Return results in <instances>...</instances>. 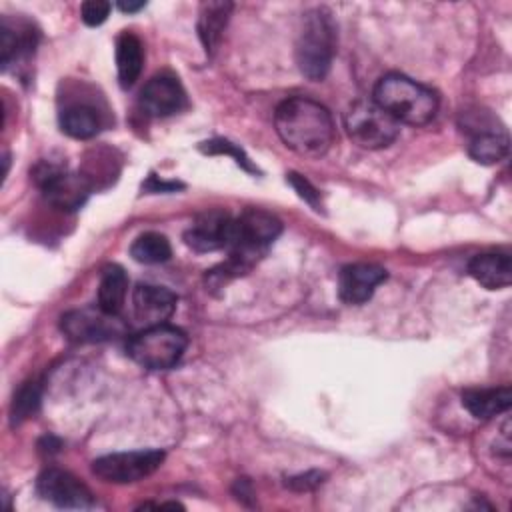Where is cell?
Segmentation results:
<instances>
[{"label":"cell","mask_w":512,"mask_h":512,"mask_svg":"<svg viewBox=\"0 0 512 512\" xmlns=\"http://www.w3.org/2000/svg\"><path fill=\"white\" fill-rule=\"evenodd\" d=\"M130 254L140 264H160L172 256V248L166 236L158 232H146L132 242Z\"/></svg>","instance_id":"obj_22"},{"label":"cell","mask_w":512,"mask_h":512,"mask_svg":"<svg viewBox=\"0 0 512 512\" xmlns=\"http://www.w3.org/2000/svg\"><path fill=\"white\" fill-rule=\"evenodd\" d=\"M164 460L162 450H132V452H114L92 462V472L114 484L138 482L160 468Z\"/></svg>","instance_id":"obj_7"},{"label":"cell","mask_w":512,"mask_h":512,"mask_svg":"<svg viewBox=\"0 0 512 512\" xmlns=\"http://www.w3.org/2000/svg\"><path fill=\"white\" fill-rule=\"evenodd\" d=\"M128 292V276L118 264H110L102 270L98 286V308L108 314H120Z\"/></svg>","instance_id":"obj_17"},{"label":"cell","mask_w":512,"mask_h":512,"mask_svg":"<svg viewBox=\"0 0 512 512\" xmlns=\"http://www.w3.org/2000/svg\"><path fill=\"white\" fill-rule=\"evenodd\" d=\"M60 448V440L54 436H44L40 442V450L42 452H56Z\"/></svg>","instance_id":"obj_29"},{"label":"cell","mask_w":512,"mask_h":512,"mask_svg":"<svg viewBox=\"0 0 512 512\" xmlns=\"http://www.w3.org/2000/svg\"><path fill=\"white\" fill-rule=\"evenodd\" d=\"M286 180L290 182V186L298 192V196H300L304 202H308L314 210H320V208H318V206H320V194H318V190H316L304 176H300V174H296V172H290Z\"/></svg>","instance_id":"obj_26"},{"label":"cell","mask_w":512,"mask_h":512,"mask_svg":"<svg viewBox=\"0 0 512 512\" xmlns=\"http://www.w3.org/2000/svg\"><path fill=\"white\" fill-rule=\"evenodd\" d=\"M344 124L352 142L368 150L386 148L400 134V122H396L374 100H356L348 108Z\"/></svg>","instance_id":"obj_5"},{"label":"cell","mask_w":512,"mask_h":512,"mask_svg":"<svg viewBox=\"0 0 512 512\" xmlns=\"http://www.w3.org/2000/svg\"><path fill=\"white\" fill-rule=\"evenodd\" d=\"M508 134L502 130L476 132L468 144V154L480 164H496L508 154Z\"/></svg>","instance_id":"obj_19"},{"label":"cell","mask_w":512,"mask_h":512,"mask_svg":"<svg viewBox=\"0 0 512 512\" xmlns=\"http://www.w3.org/2000/svg\"><path fill=\"white\" fill-rule=\"evenodd\" d=\"M36 46V32L26 26L16 30L4 20L0 28V58H2V68H8L12 60H18L22 56H30Z\"/></svg>","instance_id":"obj_20"},{"label":"cell","mask_w":512,"mask_h":512,"mask_svg":"<svg viewBox=\"0 0 512 512\" xmlns=\"http://www.w3.org/2000/svg\"><path fill=\"white\" fill-rule=\"evenodd\" d=\"M176 310V294L164 286L138 284L132 292V312L134 320L148 326L166 324V320Z\"/></svg>","instance_id":"obj_11"},{"label":"cell","mask_w":512,"mask_h":512,"mask_svg":"<svg viewBox=\"0 0 512 512\" xmlns=\"http://www.w3.org/2000/svg\"><path fill=\"white\" fill-rule=\"evenodd\" d=\"M372 100L396 122L410 126H424L438 112V96L430 88L396 72L376 82Z\"/></svg>","instance_id":"obj_2"},{"label":"cell","mask_w":512,"mask_h":512,"mask_svg":"<svg viewBox=\"0 0 512 512\" xmlns=\"http://www.w3.org/2000/svg\"><path fill=\"white\" fill-rule=\"evenodd\" d=\"M38 494L58 508H90L94 496L84 482L60 468L44 470L36 480Z\"/></svg>","instance_id":"obj_9"},{"label":"cell","mask_w":512,"mask_h":512,"mask_svg":"<svg viewBox=\"0 0 512 512\" xmlns=\"http://www.w3.org/2000/svg\"><path fill=\"white\" fill-rule=\"evenodd\" d=\"M146 190H176V188H182V184H176V182H158L156 176H150V182L144 186Z\"/></svg>","instance_id":"obj_28"},{"label":"cell","mask_w":512,"mask_h":512,"mask_svg":"<svg viewBox=\"0 0 512 512\" xmlns=\"http://www.w3.org/2000/svg\"><path fill=\"white\" fill-rule=\"evenodd\" d=\"M186 334L170 324L148 326L128 340V356L146 370H168L184 354Z\"/></svg>","instance_id":"obj_4"},{"label":"cell","mask_w":512,"mask_h":512,"mask_svg":"<svg viewBox=\"0 0 512 512\" xmlns=\"http://www.w3.org/2000/svg\"><path fill=\"white\" fill-rule=\"evenodd\" d=\"M468 274L488 290H500L512 282V260L508 254H478L468 262Z\"/></svg>","instance_id":"obj_14"},{"label":"cell","mask_w":512,"mask_h":512,"mask_svg":"<svg viewBox=\"0 0 512 512\" xmlns=\"http://www.w3.org/2000/svg\"><path fill=\"white\" fill-rule=\"evenodd\" d=\"M200 150L206 152V154H228L234 158V162L244 168L246 172H258V168L250 162V158L244 154V150L236 144H232L230 140H224V138H214V140H206L200 144Z\"/></svg>","instance_id":"obj_24"},{"label":"cell","mask_w":512,"mask_h":512,"mask_svg":"<svg viewBox=\"0 0 512 512\" xmlns=\"http://www.w3.org/2000/svg\"><path fill=\"white\" fill-rule=\"evenodd\" d=\"M118 8L122 12H138L140 8H144V2H118Z\"/></svg>","instance_id":"obj_30"},{"label":"cell","mask_w":512,"mask_h":512,"mask_svg":"<svg viewBox=\"0 0 512 512\" xmlns=\"http://www.w3.org/2000/svg\"><path fill=\"white\" fill-rule=\"evenodd\" d=\"M232 218L222 210L202 212L184 232V242L196 252H214L226 246Z\"/></svg>","instance_id":"obj_13"},{"label":"cell","mask_w":512,"mask_h":512,"mask_svg":"<svg viewBox=\"0 0 512 512\" xmlns=\"http://www.w3.org/2000/svg\"><path fill=\"white\" fill-rule=\"evenodd\" d=\"M324 482V472H318V470H310V472H304V474H296L292 478H288V488L296 490V492H308V490H314L316 486H320Z\"/></svg>","instance_id":"obj_27"},{"label":"cell","mask_w":512,"mask_h":512,"mask_svg":"<svg viewBox=\"0 0 512 512\" xmlns=\"http://www.w3.org/2000/svg\"><path fill=\"white\" fill-rule=\"evenodd\" d=\"M232 12L230 2H204L200 8V18H198V36L206 48V52H214L222 32L226 28L228 16Z\"/></svg>","instance_id":"obj_18"},{"label":"cell","mask_w":512,"mask_h":512,"mask_svg":"<svg viewBox=\"0 0 512 512\" xmlns=\"http://www.w3.org/2000/svg\"><path fill=\"white\" fill-rule=\"evenodd\" d=\"M110 8L112 4L106 0H88L80 6V18L86 26H100L108 18Z\"/></svg>","instance_id":"obj_25"},{"label":"cell","mask_w":512,"mask_h":512,"mask_svg":"<svg viewBox=\"0 0 512 512\" xmlns=\"http://www.w3.org/2000/svg\"><path fill=\"white\" fill-rule=\"evenodd\" d=\"M62 332L80 344L92 342H106L118 336H124L126 324L120 320L118 314H108L96 308H78L70 310L60 318Z\"/></svg>","instance_id":"obj_8"},{"label":"cell","mask_w":512,"mask_h":512,"mask_svg":"<svg viewBox=\"0 0 512 512\" xmlns=\"http://www.w3.org/2000/svg\"><path fill=\"white\" fill-rule=\"evenodd\" d=\"M512 404V392L502 388H470L462 394V406L478 420H488L500 412H506Z\"/></svg>","instance_id":"obj_15"},{"label":"cell","mask_w":512,"mask_h":512,"mask_svg":"<svg viewBox=\"0 0 512 512\" xmlns=\"http://www.w3.org/2000/svg\"><path fill=\"white\" fill-rule=\"evenodd\" d=\"M336 50V28L324 8H314L304 16L296 40V64L308 80H322L332 64Z\"/></svg>","instance_id":"obj_3"},{"label":"cell","mask_w":512,"mask_h":512,"mask_svg":"<svg viewBox=\"0 0 512 512\" xmlns=\"http://www.w3.org/2000/svg\"><path fill=\"white\" fill-rule=\"evenodd\" d=\"M38 404H40V384L36 380L24 382L20 386V390L14 394V402H12V410H10L12 424H20L28 416H32L36 412Z\"/></svg>","instance_id":"obj_23"},{"label":"cell","mask_w":512,"mask_h":512,"mask_svg":"<svg viewBox=\"0 0 512 512\" xmlns=\"http://www.w3.org/2000/svg\"><path fill=\"white\" fill-rule=\"evenodd\" d=\"M274 126L280 140L300 156L320 158L334 142V122L320 102L294 96L278 104Z\"/></svg>","instance_id":"obj_1"},{"label":"cell","mask_w":512,"mask_h":512,"mask_svg":"<svg viewBox=\"0 0 512 512\" xmlns=\"http://www.w3.org/2000/svg\"><path fill=\"white\" fill-rule=\"evenodd\" d=\"M34 182L40 186L44 198L66 212L78 210L90 196V180L84 174L68 172L66 166L50 160H40L32 170Z\"/></svg>","instance_id":"obj_6"},{"label":"cell","mask_w":512,"mask_h":512,"mask_svg":"<svg viewBox=\"0 0 512 512\" xmlns=\"http://www.w3.org/2000/svg\"><path fill=\"white\" fill-rule=\"evenodd\" d=\"M60 126L68 136H72L76 140H88L98 134L100 116L94 108L78 104V106H70V108L62 110Z\"/></svg>","instance_id":"obj_21"},{"label":"cell","mask_w":512,"mask_h":512,"mask_svg":"<svg viewBox=\"0 0 512 512\" xmlns=\"http://www.w3.org/2000/svg\"><path fill=\"white\" fill-rule=\"evenodd\" d=\"M386 270L376 264H350L340 270L338 294L346 304H364L378 284L386 280Z\"/></svg>","instance_id":"obj_12"},{"label":"cell","mask_w":512,"mask_h":512,"mask_svg":"<svg viewBox=\"0 0 512 512\" xmlns=\"http://www.w3.org/2000/svg\"><path fill=\"white\" fill-rule=\"evenodd\" d=\"M144 64V52H142V42L136 34L124 32L116 40V68H118V80L122 88H130Z\"/></svg>","instance_id":"obj_16"},{"label":"cell","mask_w":512,"mask_h":512,"mask_svg":"<svg viewBox=\"0 0 512 512\" xmlns=\"http://www.w3.org/2000/svg\"><path fill=\"white\" fill-rule=\"evenodd\" d=\"M140 108L152 118H166L186 106V92L178 78L160 74L150 78L140 92Z\"/></svg>","instance_id":"obj_10"}]
</instances>
